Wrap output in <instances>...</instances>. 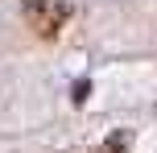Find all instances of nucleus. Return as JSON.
Returning <instances> with one entry per match:
<instances>
[{
  "mask_svg": "<svg viewBox=\"0 0 157 153\" xmlns=\"http://www.w3.org/2000/svg\"><path fill=\"white\" fill-rule=\"evenodd\" d=\"M21 17H25V25L37 37H58L66 29V21L75 17V4L71 0H25Z\"/></svg>",
  "mask_w": 157,
  "mask_h": 153,
  "instance_id": "nucleus-1",
  "label": "nucleus"
},
{
  "mask_svg": "<svg viewBox=\"0 0 157 153\" xmlns=\"http://www.w3.org/2000/svg\"><path fill=\"white\" fill-rule=\"evenodd\" d=\"M87 91H91V83H87V79H83V83H78V87L71 91V99H75V104H83V99H87Z\"/></svg>",
  "mask_w": 157,
  "mask_h": 153,
  "instance_id": "nucleus-2",
  "label": "nucleus"
}]
</instances>
